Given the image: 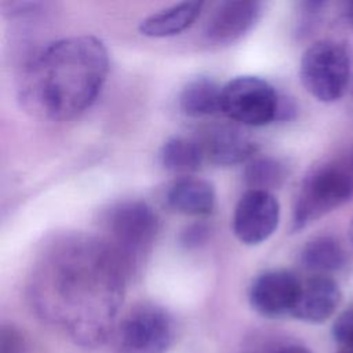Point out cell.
<instances>
[{"mask_svg":"<svg viewBox=\"0 0 353 353\" xmlns=\"http://www.w3.org/2000/svg\"><path fill=\"white\" fill-rule=\"evenodd\" d=\"M22 332L14 325H3L0 330V353H28Z\"/></svg>","mask_w":353,"mask_h":353,"instance_id":"obj_20","label":"cell"},{"mask_svg":"<svg viewBox=\"0 0 353 353\" xmlns=\"http://www.w3.org/2000/svg\"><path fill=\"white\" fill-rule=\"evenodd\" d=\"M203 1H181L163 8L139 23V33L152 39H164L182 33L200 17Z\"/></svg>","mask_w":353,"mask_h":353,"instance_id":"obj_14","label":"cell"},{"mask_svg":"<svg viewBox=\"0 0 353 353\" xmlns=\"http://www.w3.org/2000/svg\"><path fill=\"white\" fill-rule=\"evenodd\" d=\"M288 170L285 163L273 156H255L247 161L243 179L251 190L270 192L279 189L287 179Z\"/></svg>","mask_w":353,"mask_h":353,"instance_id":"obj_18","label":"cell"},{"mask_svg":"<svg viewBox=\"0 0 353 353\" xmlns=\"http://www.w3.org/2000/svg\"><path fill=\"white\" fill-rule=\"evenodd\" d=\"M341 298L339 285L334 279L325 274H312L301 280L291 316L306 323H323L334 314Z\"/></svg>","mask_w":353,"mask_h":353,"instance_id":"obj_12","label":"cell"},{"mask_svg":"<svg viewBox=\"0 0 353 353\" xmlns=\"http://www.w3.org/2000/svg\"><path fill=\"white\" fill-rule=\"evenodd\" d=\"M280 95L258 76H237L222 85V113L250 127H262L277 120Z\"/></svg>","mask_w":353,"mask_h":353,"instance_id":"obj_7","label":"cell"},{"mask_svg":"<svg viewBox=\"0 0 353 353\" xmlns=\"http://www.w3.org/2000/svg\"><path fill=\"white\" fill-rule=\"evenodd\" d=\"M205 160L216 165H234L255 157L258 143L236 124H216L207 128L199 139Z\"/></svg>","mask_w":353,"mask_h":353,"instance_id":"obj_11","label":"cell"},{"mask_svg":"<svg viewBox=\"0 0 353 353\" xmlns=\"http://www.w3.org/2000/svg\"><path fill=\"white\" fill-rule=\"evenodd\" d=\"M108 72L109 55L99 39L88 34L58 39L26 59L18 97L36 117L70 120L95 102Z\"/></svg>","mask_w":353,"mask_h":353,"instance_id":"obj_2","label":"cell"},{"mask_svg":"<svg viewBox=\"0 0 353 353\" xmlns=\"http://www.w3.org/2000/svg\"><path fill=\"white\" fill-rule=\"evenodd\" d=\"M276 353H312L309 349L299 346V345H288L281 347L280 350H277Z\"/></svg>","mask_w":353,"mask_h":353,"instance_id":"obj_22","label":"cell"},{"mask_svg":"<svg viewBox=\"0 0 353 353\" xmlns=\"http://www.w3.org/2000/svg\"><path fill=\"white\" fill-rule=\"evenodd\" d=\"M179 109L189 117L211 116L222 112V85L207 76L189 80L178 97Z\"/></svg>","mask_w":353,"mask_h":353,"instance_id":"obj_15","label":"cell"},{"mask_svg":"<svg viewBox=\"0 0 353 353\" xmlns=\"http://www.w3.org/2000/svg\"><path fill=\"white\" fill-rule=\"evenodd\" d=\"M346 15H347V18H349V19L353 22V1L347 4V11H346Z\"/></svg>","mask_w":353,"mask_h":353,"instance_id":"obj_23","label":"cell"},{"mask_svg":"<svg viewBox=\"0 0 353 353\" xmlns=\"http://www.w3.org/2000/svg\"><path fill=\"white\" fill-rule=\"evenodd\" d=\"M263 4L254 0H228L210 12L203 39L210 46H229L243 39L259 21Z\"/></svg>","mask_w":353,"mask_h":353,"instance_id":"obj_9","label":"cell"},{"mask_svg":"<svg viewBox=\"0 0 353 353\" xmlns=\"http://www.w3.org/2000/svg\"><path fill=\"white\" fill-rule=\"evenodd\" d=\"M165 207L176 214L201 216L214 211L216 204L215 188L211 182L193 176H179L164 192Z\"/></svg>","mask_w":353,"mask_h":353,"instance_id":"obj_13","label":"cell"},{"mask_svg":"<svg viewBox=\"0 0 353 353\" xmlns=\"http://www.w3.org/2000/svg\"><path fill=\"white\" fill-rule=\"evenodd\" d=\"M159 160L165 171L186 176L201 168L205 154L199 139L175 135L163 143Z\"/></svg>","mask_w":353,"mask_h":353,"instance_id":"obj_16","label":"cell"},{"mask_svg":"<svg viewBox=\"0 0 353 353\" xmlns=\"http://www.w3.org/2000/svg\"><path fill=\"white\" fill-rule=\"evenodd\" d=\"M332 336L338 345L336 353H353V307L336 317L332 325Z\"/></svg>","mask_w":353,"mask_h":353,"instance_id":"obj_19","label":"cell"},{"mask_svg":"<svg viewBox=\"0 0 353 353\" xmlns=\"http://www.w3.org/2000/svg\"><path fill=\"white\" fill-rule=\"evenodd\" d=\"M353 197V171L339 160L310 168L295 197L291 230L298 232Z\"/></svg>","mask_w":353,"mask_h":353,"instance_id":"obj_4","label":"cell"},{"mask_svg":"<svg viewBox=\"0 0 353 353\" xmlns=\"http://www.w3.org/2000/svg\"><path fill=\"white\" fill-rule=\"evenodd\" d=\"M279 221L280 204L274 194L248 189L236 204L232 228L240 243L256 245L274 233Z\"/></svg>","mask_w":353,"mask_h":353,"instance_id":"obj_8","label":"cell"},{"mask_svg":"<svg viewBox=\"0 0 353 353\" xmlns=\"http://www.w3.org/2000/svg\"><path fill=\"white\" fill-rule=\"evenodd\" d=\"M301 288V279L290 270L273 269L252 281L248 299L252 309L263 317L277 319L292 313Z\"/></svg>","mask_w":353,"mask_h":353,"instance_id":"obj_10","label":"cell"},{"mask_svg":"<svg viewBox=\"0 0 353 353\" xmlns=\"http://www.w3.org/2000/svg\"><path fill=\"white\" fill-rule=\"evenodd\" d=\"M210 228L205 223L196 222L186 226L179 234V243L185 248H197L210 237Z\"/></svg>","mask_w":353,"mask_h":353,"instance_id":"obj_21","label":"cell"},{"mask_svg":"<svg viewBox=\"0 0 353 353\" xmlns=\"http://www.w3.org/2000/svg\"><path fill=\"white\" fill-rule=\"evenodd\" d=\"M349 236H350V240H352V244H353V219H352L350 226H349Z\"/></svg>","mask_w":353,"mask_h":353,"instance_id":"obj_24","label":"cell"},{"mask_svg":"<svg viewBox=\"0 0 353 353\" xmlns=\"http://www.w3.org/2000/svg\"><path fill=\"white\" fill-rule=\"evenodd\" d=\"M175 338L171 313L153 302L134 305L112 334L114 353H165Z\"/></svg>","mask_w":353,"mask_h":353,"instance_id":"obj_5","label":"cell"},{"mask_svg":"<svg viewBox=\"0 0 353 353\" xmlns=\"http://www.w3.org/2000/svg\"><path fill=\"white\" fill-rule=\"evenodd\" d=\"M128 279L99 236L66 232L50 239L36 256L29 298L41 319L74 343L95 347L112 338Z\"/></svg>","mask_w":353,"mask_h":353,"instance_id":"obj_1","label":"cell"},{"mask_svg":"<svg viewBox=\"0 0 353 353\" xmlns=\"http://www.w3.org/2000/svg\"><path fill=\"white\" fill-rule=\"evenodd\" d=\"M303 269L313 274H325L342 269L346 263V252L341 243L331 236H317L309 240L299 255Z\"/></svg>","mask_w":353,"mask_h":353,"instance_id":"obj_17","label":"cell"},{"mask_svg":"<svg viewBox=\"0 0 353 353\" xmlns=\"http://www.w3.org/2000/svg\"><path fill=\"white\" fill-rule=\"evenodd\" d=\"M99 236L117 255L128 277L146 262L159 234L160 222L154 210L142 200H123L101 215Z\"/></svg>","mask_w":353,"mask_h":353,"instance_id":"obj_3","label":"cell"},{"mask_svg":"<svg viewBox=\"0 0 353 353\" xmlns=\"http://www.w3.org/2000/svg\"><path fill=\"white\" fill-rule=\"evenodd\" d=\"M352 59L335 40H319L302 54L299 77L305 90L320 102H335L349 87Z\"/></svg>","mask_w":353,"mask_h":353,"instance_id":"obj_6","label":"cell"}]
</instances>
